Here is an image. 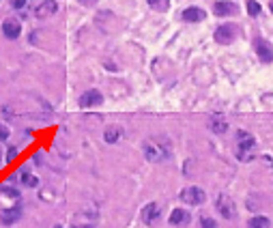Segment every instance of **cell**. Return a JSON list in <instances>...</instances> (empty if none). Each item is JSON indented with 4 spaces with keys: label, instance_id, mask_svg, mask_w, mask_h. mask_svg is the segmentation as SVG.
Returning a JSON list of instances; mask_svg holds the SVG:
<instances>
[{
    "label": "cell",
    "instance_id": "cell-1",
    "mask_svg": "<svg viewBox=\"0 0 273 228\" xmlns=\"http://www.w3.org/2000/svg\"><path fill=\"white\" fill-rule=\"evenodd\" d=\"M142 151H144V157L148 162L157 163V162H164L170 157V149L166 144H159V140H146L142 144Z\"/></svg>",
    "mask_w": 273,
    "mask_h": 228
},
{
    "label": "cell",
    "instance_id": "cell-2",
    "mask_svg": "<svg viewBox=\"0 0 273 228\" xmlns=\"http://www.w3.org/2000/svg\"><path fill=\"white\" fill-rule=\"evenodd\" d=\"M237 140H239V149H237L239 160H243V162L252 160L254 149H256V140H254V136H250L247 131H239V133H237Z\"/></svg>",
    "mask_w": 273,
    "mask_h": 228
},
{
    "label": "cell",
    "instance_id": "cell-3",
    "mask_svg": "<svg viewBox=\"0 0 273 228\" xmlns=\"http://www.w3.org/2000/svg\"><path fill=\"white\" fill-rule=\"evenodd\" d=\"M213 37H215V41H217L219 45L233 43V41L237 39V26L235 24H222V26H217Z\"/></svg>",
    "mask_w": 273,
    "mask_h": 228
},
{
    "label": "cell",
    "instance_id": "cell-4",
    "mask_svg": "<svg viewBox=\"0 0 273 228\" xmlns=\"http://www.w3.org/2000/svg\"><path fill=\"white\" fill-rule=\"evenodd\" d=\"M215 207H217V211L222 213V218H226V220H233L235 215H237V207H235V202L230 200V198H228L226 194L217 196Z\"/></svg>",
    "mask_w": 273,
    "mask_h": 228
},
{
    "label": "cell",
    "instance_id": "cell-5",
    "mask_svg": "<svg viewBox=\"0 0 273 228\" xmlns=\"http://www.w3.org/2000/svg\"><path fill=\"white\" fill-rule=\"evenodd\" d=\"M181 200L187 204H203L206 200V194L200 188H185L181 192Z\"/></svg>",
    "mask_w": 273,
    "mask_h": 228
},
{
    "label": "cell",
    "instance_id": "cell-6",
    "mask_svg": "<svg viewBox=\"0 0 273 228\" xmlns=\"http://www.w3.org/2000/svg\"><path fill=\"white\" fill-rule=\"evenodd\" d=\"M254 48H256V54H258V58L263 63H271L273 61V45L267 39L258 37L256 41H254Z\"/></svg>",
    "mask_w": 273,
    "mask_h": 228
},
{
    "label": "cell",
    "instance_id": "cell-7",
    "mask_svg": "<svg viewBox=\"0 0 273 228\" xmlns=\"http://www.w3.org/2000/svg\"><path fill=\"white\" fill-rule=\"evenodd\" d=\"M2 34H4L7 39H11V41L17 39V37L22 34V26H20V22L13 20V17L4 20V22H2Z\"/></svg>",
    "mask_w": 273,
    "mask_h": 228
},
{
    "label": "cell",
    "instance_id": "cell-8",
    "mask_svg": "<svg viewBox=\"0 0 273 228\" xmlns=\"http://www.w3.org/2000/svg\"><path fill=\"white\" fill-rule=\"evenodd\" d=\"M213 11H215V15L219 17H228V15H235L239 7H237L235 2H230V0H219V2L213 4Z\"/></svg>",
    "mask_w": 273,
    "mask_h": 228
},
{
    "label": "cell",
    "instance_id": "cell-9",
    "mask_svg": "<svg viewBox=\"0 0 273 228\" xmlns=\"http://www.w3.org/2000/svg\"><path fill=\"white\" fill-rule=\"evenodd\" d=\"M103 97L99 91H86L84 95L80 97V108H93V106H102Z\"/></svg>",
    "mask_w": 273,
    "mask_h": 228
},
{
    "label": "cell",
    "instance_id": "cell-10",
    "mask_svg": "<svg viewBox=\"0 0 273 228\" xmlns=\"http://www.w3.org/2000/svg\"><path fill=\"white\" fill-rule=\"evenodd\" d=\"M159 215H162V209H159L157 202H151L142 209V220H144V224H155Z\"/></svg>",
    "mask_w": 273,
    "mask_h": 228
},
{
    "label": "cell",
    "instance_id": "cell-11",
    "mask_svg": "<svg viewBox=\"0 0 273 228\" xmlns=\"http://www.w3.org/2000/svg\"><path fill=\"white\" fill-rule=\"evenodd\" d=\"M206 125H209V130L215 131V133H224L228 130V123H226V119H224L222 114H211L209 121H206Z\"/></svg>",
    "mask_w": 273,
    "mask_h": 228
},
{
    "label": "cell",
    "instance_id": "cell-12",
    "mask_svg": "<svg viewBox=\"0 0 273 228\" xmlns=\"http://www.w3.org/2000/svg\"><path fill=\"white\" fill-rule=\"evenodd\" d=\"M189 220H192V215L185 209H174V211L170 213V224L172 226H185L189 224Z\"/></svg>",
    "mask_w": 273,
    "mask_h": 228
},
{
    "label": "cell",
    "instance_id": "cell-13",
    "mask_svg": "<svg viewBox=\"0 0 273 228\" xmlns=\"http://www.w3.org/2000/svg\"><path fill=\"white\" fill-rule=\"evenodd\" d=\"M20 218H22V207H13V209H7V211L0 213V222H2L4 226L15 224Z\"/></svg>",
    "mask_w": 273,
    "mask_h": 228
},
{
    "label": "cell",
    "instance_id": "cell-14",
    "mask_svg": "<svg viewBox=\"0 0 273 228\" xmlns=\"http://www.w3.org/2000/svg\"><path fill=\"white\" fill-rule=\"evenodd\" d=\"M56 9H58V4H56V0H43V2L37 7V17H47V15H54L56 13Z\"/></svg>",
    "mask_w": 273,
    "mask_h": 228
},
{
    "label": "cell",
    "instance_id": "cell-15",
    "mask_svg": "<svg viewBox=\"0 0 273 228\" xmlns=\"http://www.w3.org/2000/svg\"><path fill=\"white\" fill-rule=\"evenodd\" d=\"M206 17V13L200 7H187L183 11V20L185 22H203Z\"/></svg>",
    "mask_w": 273,
    "mask_h": 228
},
{
    "label": "cell",
    "instance_id": "cell-16",
    "mask_svg": "<svg viewBox=\"0 0 273 228\" xmlns=\"http://www.w3.org/2000/svg\"><path fill=\"white\" fill-rule=\"evenodd\" d=\"M146 2L153 11H159V13H164V11L170 9V0H146Z\"/></svg>",
    "mask_w": 273,
    "mask_h": 228
},
{
    "label": "cell",
    "instance_id": "cell-17",
    "mask_svg": "<svg viewBox=\"0 0 273 228\" xmlns=\"http://www.w3.org/2000/svg\"><path fill=\"white\" fill-rule=\"evenodd\" d=\"M269 218H265V215H256V218L250 220V224H247V228H269Z\"/></svg>",
    "mask_w": 273,
    "mask_h": 228
},
{
    "label": "cell",
    "instance_id": "cell-18",
    "mask_svg": "<svg viewBox=\"0 0 273 228\" xmlns=\"http://www.w3.org/2000/svg\"><path fill=\"white\" fill-rule=\"evenodd\" d=\"M103 138H105V142H110V144H114L118 138H121V127H108L103 133Z\"/></svg>",
    "mask_w": 273,
    "mask_h": 228
},
{
    "label": "cell",
    "instance_id": "cell-19",
    "mask_svg": "<svg viewBox=\"0 0 273 228\" xmlns=\"http://www.w3.org/2000/svg\"><path fill=\"white\" fill-rule=\"evenodd\" d=\"M245 7H247V13H250L252 17H258V15H260V11H263V9H260V4L256 2V0H247V4H245Z\"/></svg>",
    "mask_w": 273,
    "mask_h": 228
},
{
    "label": "cell",
    "instance_id": "cell-20",
    "mask_svg": "<svg viewBox=\"0 0 273 228\" xmlns=\"http://www.w3.org/2000/svg\"><path fill=\"white\" fill-rule=\"evenodd\" d=\"M22 181H24V185H28V188H37V185H39V179L33 177L31 172H24L22 174Z\"/></svg>",
    "mask_w": 273,
    "mask_h": 228
},
{
    "label": "cell",
    "instance_id": "cell-21",
    "mask_svg": "<svg viewBox=\"0 0 273 228\" xmlns=\"http://www.w3.org/2000/svg\"><path fill=\"white\" fill-rule=\"evenodd\" d=\"M200 228H217V224L211 218H200Z\"/></svg>",
    "mask_w": 273,
    "mask_h": 228
},
{
    "label": "cell",
    "instance_id": "cell-22",
    "mask_svg": "<svg viewBox=\"0 0 273 228\" xmlns=\"http://www.w3.org/2000/svg\"><path fill=\"white\" fill-rule=\"evenodd\" d=\"M0 192H2V194H7V196H11V198H20V192L13 190V188H2Z\"/></svg>",
    "mask_w": 273,
    "mask_h": 228
},
{
    "label": "cell",
    "instance_id": "cell-23",
    "mask_svg": "<svg viewBox=\"0 0 273 228\" xmlns=\"http://www.w3.org/2000/svg\"><path fill=\"white\" fill-rule=\"evenodd\" d=\"M15 157H17V149H15V147H11V149H9V153H7V162H13Z\"/></svg>",
    "mask_w": 273,
    "mask_h": 228
},
{
    "label": "cell",
    "instance_id": "cell-24",
    "mask_svg": "<svg viewBox=\"0 0 273 228\" xmlns=\"http://www.w3.org/2000/svg\"><path fill=\"white\" fill-rule=\"evenodd\" d=\"M9 138V130L4 125H0V140H7Z\"/></svg>",
    "mask_w": 273,
    "mask_h": 228
},
{
    "label": "cell",
    "instance_id": "cell-25",
    "mask_svg": "<svg viewBox=\"0 0 273 228\" xmlns=\"http://www.w3.org/2000/svg\"><path fill=\"white\" fill-rule=\"evenodd\" d=\"M24 2H26V0H11V4H13L15 9H22V7H24Z\"/></svg>",
    "mask_w": 273,
    "mask_h": 228
},
{
    "label": "cell",
    "instance_id": "cell-26",
    "mask_svg": "<svg viewBox=\"0 0 273 228\" xmlns=\"http://www.w3.org/2000/svg\"><path fill=\"white\" fill-rule=\"evenodd\" d=\"M71 228H95V226L93 224H73Z\"/></svg>",
    "mask_w": 273,
    "mask_h": 228
},
{
    "label": "cell",
    "instance_id": "cell-27",
    "mask_svg": "<svg viewBox=\"0 0 273 228\" xmlns=\"http://www.w3.org/2000/svg\"><path fill=\"white\" fill-rule=\"evenodd\" d=\"M269 9L273 11V0H269Z\"/></svg>",
    "mask_w": 273,
    "mask_h": 228
},
{
    "label": "cell",
    "instance_id": "cell-28",
    "mask_svg": "<svg viewBox=\"0 0 273 228\" xmlns=\"http://www.w3.org/2000/svg\"><path fill=\"white\" fill-rule=\"evenodd\" d=\"M86 2H95V0H86Z\"/></svg>",
    "mask_w": 273,
    "mask_h": 228
},
{
    "label": "cell",
    "instance_id": "cell-29",
    "mask_svg": "<svg viewBox=\"0 0 273 228\" xmlns=\"http://www.w3.org/2000/svg\"><path fill=\"white\" fill-rule=\"evenodd\" d=\"M54 228H63V226H54Z\"/></svg>",
    "mask_w": 273,
    "mask_h": 228
}]
</instances>
